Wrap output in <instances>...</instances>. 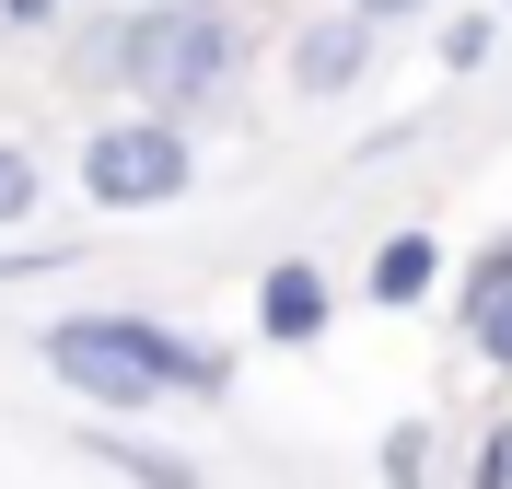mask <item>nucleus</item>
<instances>
[{
  "label": "nucleus",
  "mask_w": 512,
  "mask_h": 489,
  "mask_svg": "<svg viewBox=\"0 0 512 489\" xmlns=\"http://www.w3.org/2000/svg\"><path fill=\"white\" fill-rule=\"evenodd\" d=\"M47 373L105 420H140L152 396H222L233 385V361L175 338L163 315H59L47 326Z\"/></svg>",
  "instance_id": "1"
},
{
  "label": "nucleus",
  "mask_w": 512,
  "mask_h": 489,
  "mask_svg": "<svg viewBox=\"0 0 512 489\" xmlns=\"http://www.w3.org/2000/svg\"><path fill=\"white\" fill-rule=\"evenodd\" d=\"M94 70L128 82V94H152V117H175V105H210L245 70V35H233L222 0H152V12H128L94 47Z\"/></svg>",
  "instance_id": "2"
},
{
  "label": "nucleus",
  "mask_w": 512,
  "mask_h": 489,
  "mask_svg": "<svg viewBox=\"0 0 512 489\" xmlns=\"http://www.w3.org/2000/svg\"><path fill=\"white\" fill-rule=\"evenodd\" d=\"M82 187H94L105 210H163V198L198 187V140L175 129V117H105V129L82 140Z\"/></svg>",
  "instance_id": "3"
},
{
  "label": "nucleus",
  "mask_w": 512,
  "mask_h": 489,
  "mask_svg": "<svg viewBox=\"0 0 512 489\" xmlns=\"http://www.w3.org/2000/svg\"><path fill=\"white\" fill-rule=\"evenodd\" d=\"M361 70H373V24L361 12H326V24L291 35V94H350Z\"/></svg>",
  "instance_id": "4"
},
{
  "label": "nucleus",
  "mask_w": 512,
  "mask_h": 489,
  "mask_svg": "<svg viewBox=\"0 0 512 489\" xmlns=\"http://www.w3.org/2000/svg\"><path fill=\"white\" fill-rule=\"evenodd\" d=\"M256 326L280 338V350H303V338H326V280L303 257H280L268 280H256Z\"/></svg>",
  "instance_id": "5"
},
{
  "label": "nucleus",
  "mask_w": 512,
  "mask_h": 489,
  "mask_svg": "<svg viewBox=\"0 0 512 489\" xmlns=\"http://www.w3.org/2000/svg\"><path fill=\"white\" fill-rule=\"evenodd\" d=\"M82 455L117 466V478H140V489H198V466L163 455V443H140V431H82Z\"/></svg>",
  "instance_id": "6"
},
{
  "label": "nucleus",
  "mask_w": 512,
  "mask_h": 489,
  "mask_svg": "<svg viewBox=\"0 0 512 489\" xmlns=\"http://www.w3.org/2000/svg\"><path fill=\"white\" fill-rule=\"evenodd\" d=\"M431 280H443V245L431 233H384L373 245V303H419Z\"/></svg>",
  "instance_id": "7"
},
{
  "label": "nucleus",
  "mask_w": 512,
  "mask_h": 489,
  "mask_svg": "<svg viewBox=\"0 0 512 489\" xmlns=\"http://www.w3.org/2000/svg\"><path fill=\"white\" fill-rule=\"evenodd\" d=\"M466 350H478L489 373H512V292H501V303H478V315H466Z\"/></svg>",
  "instance_id": "8"
},
{
  "label": "nucleus",
  "mask_w": 512,
  "mask_h": 489,
  "mask_svg": "<svg viewBox=\"0 0 512 489\" xmlns=\"http://www.w3.org/2000/svg\"><path fill=\"white\" fill-rule=\"evenodd\" d=\"M384 489H431V431H396V443H384Z\"/></svg>",
  "instance_id": "9"
},
{
  "label": "nucleus",
  "mask_w": 512,
  "mask_h": 489,
  "mask_svg": "<svg viewBox=\"0 0 512 489\" xmlns=\"http://www.w3.org/2000/svg\"><path fill=\"white\" fill-rule=\"evenodd\" d=\"M466 489H512V420L478 431V455H466Z\"/></svg>",
  "instance_id": "10"
},
{
  "label": "nucleus",
  "mask_w": 512,
  "mask_h": 489,
  "mask_svg": "<svg viewBox=\"0 0 512 489\" xmlns=\"http://www.w3.org/2000/svg\"><path fill=\"white\" fill-rule=\"evenodd\" d=\"M501 292H512V233H501V245H478V268H466V315L501 303Z\"/></svg>",
  "instance_id": "11"
},
{
  "label": "nucleus",
  "mask_w": 512,
  "mask_h": 489,
  "mask_svg": "<svg viewBox=\"0 0 512 489\" xmlns=\"http://www.w3.org/2000/svg\"><path fill=\"white\" fill-rule=\"evenodd\" d=\"M24 210H35V163L0 140V222H24Z\"/></svg>",
  "instance_id": "12"
},
{
  "label": "nucleus",
  "mask_w": 512,
  "mask_h": 489,
  "mask_svg": "<svg viewBox=\"0 0 512 489\" xmlns=\"http://www.w3.org/2000/svg\"><path fill=\"white\" fill-rule=\"evenodd\" d=\"M478 59H489V12H466V24L443 35V70H478Z\"/></svg>",
  "instance_id": "13"
},
{
  "label": "nucleus",
  "mask_w": 512,
  "mask_h": 489,
  "mask_svg": "<svg viewBox=\"0 0 512 489\" xmlns=\"http://www.w3.org/2000/svg\"><path fill=\"white\" fill-rule=\"evenodd\" d=\"M70 245H0V280H24V268H59Z\"/></svg>",
  "instance_id": "14"
},
{
  "label": "nucleus",
  "mask_w": 512,
  "mask_h": 489,
  "mask_svg": "<svg viewBox=\"0 0 512 489\" xmlns=\"http://www.w3.org/2000/svg\"><path fill=\"white\" fill-rule=\"evenodd\" d=\"M361 24H396V12H431V0H350Z\"/></svg>",
  "instance_id": "15"
},
{
  "label": "nucleus",
  "mask_w": 512,
  "mask_h": 489,
  "mask_svg": "<svg viewBox=\"0 0 512 489\" xmlns=\"http://www.w3.org/2000/svg\"><path fill=\"white\" fill-rule=\"evenodd\" d=\"M0 24H47V0H0Z\"/></svg>",
  "instance_id": "16"
},
{
  "label": "nucleus",
  "mask_w": 512,
  "mask_h": 489,
  "mask_svg": "<svg viewBox=\"0 0 512 489\" xmlns=\"http://www.w3.org/2000/svg\"><path fill=\"white\" fill-rule=\"evenodd\" d=\"M140 12H152V0H140Z\"/></svg>",
  "instance_id": "17"
}]
</instances>
